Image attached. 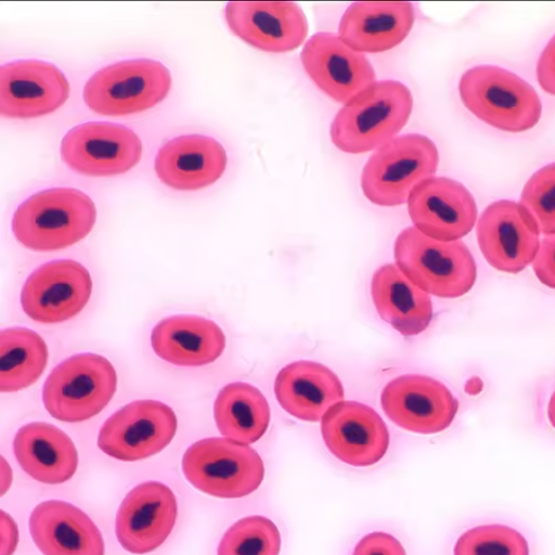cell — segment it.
Wrapping results in <instances>:
<instances>
[{"label": "cell", "instance_id": "cell-1", "mask_svg": "<svg viewBox=\"0 0 555 555\" xmlns=\"http://www.w3.org/2000/svg\"><path fill=\"white\" fill-rule=\"evenodd\" d=\"M413 96L401 81L375 82L346 103L336 115L330 137L341 152L362 154L379 150L408 125Z\"/></svg>", "mask_w": 555, "mask_h": 555}, {"label": "cell", "instance_id": "cell-2", "mask_svg": "<svg viewBox=\"0 0 555 555\" xmlns=\"http://www.w3.org/2000/svg\"><path fill=\"white\" fill-rule=\"evenodd\" d=\"M96 222L89 195L74 188H52L26 199L12 220L17 241L35 251H55L76 245Z\"/></svg>", "mask_w": 555, "mask_h": 555}, {"label": "cell", "instance_id": "cell-3", "mask_svg": "<svg viewBox=\"0 0 555 555\" xmlns=\"http://www.w3.org/2000/svg\"><path fill=\"white\" fill-rule=\"evenodd\" d=\"M393 253L398 269L427 294L456 299L476 284V260L462 241H438L409 228L397 236Z\"/></svg>", "mask_w": 555, "mask_h": 555}, {"label": "cell", "instance_id": "cell-4", "mask_svg": "<svg viewBox=\"0 0 555 555\" xmlns=\"http://www.w3.org/2000/svg\"><path fill=\"white\" fill-rule=\"evenodd\" d=\"M464 106L495 129L518 133L538 125L542 102L533 87L508 69L480 65L467 69L460 81Z\"/></svg>", "mask_w": 555, "mask_h": 555}, {"label": "cell", "instance_id": "cell-5", "mask_svg": "<svg viewBox=\"0 0 555 555\" xmlns=\"http://www.w3.org/2000/svg\"><path fill=\"white\" fill-rule=\"evenodd\" d=\"M440 162L436 144L426 135L404 134L377 150L362 170L363 195L378 206H399L412 190L433 178Z\"/></svg>", "mask_w": 555, "mask_h": 555}, {"label": "cell", "instance_id": "cell-6", "mask_svg": "<svg viewBox=\"0 0 555 555\" xmlns=\"http://www.w3.org/2000/svg\"><path fill=\"white\" fill-rule=\"evenodd\" d=\"M182 468L195 489L220 499L250 495L266 476L263 460L255 449L221 438L204 439L190 446Z\"/></svg>", "mask_w": 555, "mask_h": 555}, {"label": "cell", "instance_id": "cell-7", "mask_svg": "<svg viewBox=\"0 0 555 555\" xmlns=\"http://www.w3.org/2000/svg\"><path fill=\"white\" fill-rule=\"evenodd\" d=\"M116 389L117 374L108 359L77 354L51 372L43 388V403L52 418L81 423L106 408Z\"/></svg>", "mask_w": 555, "mask_h": 555}, {"label": "cell", "instance_id": "cell-8", "mask_svg": "<svg viewBox=\"0 0 555 555\" xmlns=\"http://www.w3.org/2000/svg\"><path fill=\"white\" fill-rule=\"evenodd\" d=\"M171 82L169 69L158 61H121L101 68L87 81L83 100L99 115H133L158 106Z\"/></svg>", "mask_w": 555, "mask_h": 555}, {"label": "cell", "instance_id": "cell-9", "mask_svg": "<svg viewBox=\"0 0 555 555\" xmlns=\"http://www.w3.org/2000/svg\"><path fill=\"white\" fill-rule=\"evenodd\" d=\"M177 431L178 416L171 408L156 401H137L104 423L98 444L113 459L135 462L162 453Z\"/></svg>", "mask_w": 555, "mask_h": 555}, {"label": "cell", "instance_id": "cell-10", "mask_svg": "<svg viewBox=\"0 0 555 555\" xmlns=\"http://www.w3.org/2000/svg\"><path fill=\"white\" fill-rule=\"evenodd\" d=\"M63 162L87 177H115L133 169L142 159L141 138L131 129L90 121L69 130L61 145Z\"/></svg>", "mask_w": 555, "mask_h": 555}, {"label": "cell", "instance_id": "cell-11", "mask_svg": "<svg viewBox=\"0 0 555 555\" xmlns=\"http://www.w3.org/2000/svg\"><path fill=\"white\" fill-rule=\"evenodd\" d=\"M540 229L526 208L513 201L486 207L477 224L479 248L498 271L517 274L528 268L541 247Z\"/></svg>", "mask_w": 555, "mask_h": 555}, {"label": "cell", "instance_id": "cell-12", "mask_svg": "<svg viewBox=\"0 0 555 555\" xmlns=\"http://www.w3.org/2000/svg\"><path fill=\"white\" fill-rule=\"evenodd\" d=\"M92 291L89 270L72 259L54 260L30 274L22 291V306L33 321L61 323L83 310Z\"/></svg>", "mask_w": 555, "mask_h": 555}, {"label": "cell", "instance_id": "cell-13", "mask_svg": "<svg viewBox=\"0 0 555 555\" xmlns=\"http://www.w3.org/2000/svg\"><path fill=\"white\" fill-rule=\"evenodd\" d=\"M380 403L393 424L418 434L446 430L460 409L457 398L442 382L425 375H403L390 380L382 392Z\"/></svg>", "mask_w": 555, "mask_h": 555}, {"label": "cell", "instance_id": "cell-14", "mask_svg": "<svg viewBox=\"0 0 555 555\" xmlns=\"http://www.w3.org/2000/svg\"><path fill=\"white\" fill-rule=\"evenodd\" d=\"M177 518L178 500L168 486L159 481L143 482L119 506L117 541L132 554L151 553L167 541Z\"/></svg>", "mask_w": 555, "mask_h": 555}, {"label": "cell", "instance_id": "cell-15", "mask_svg": "<svg viewBox=\"0 0 555 555\" xmlns=\"http://www.w3.org/2000/svg\"><path fill=\"white\" fill-rule=\"evenodd\" d=\"M408 203L414 228L438 241H460L473 231L478 218L470 191L448 178L423 181L412 190Z\"/></svg>", "mask_w": 555, "mask_h": 555}, {"label": "cell", "instance_id": "cell-16", "mask_svg": "<svg viewBox=\"0 0 555 555\" xmlns=\"http://www.w3.org/2000/svg\"><path fill=\"white\" fill-rule=\"evenodd\" d=\"M301 62L308 77L335 101L346 104L376 82L370 60L334 33H318L305 44Z\"/></svg>", "mask_w": 555, "mask_h": 555}, {"label": "cell", "instance_id": "cell-17", "mask_svg": "<svg viewBox=\"0 0 555 555\" xmlns=\"http://www.w3.org/2000/svg\"><path fill=\"white\" fill-rule=\"evenodd\" d=\"M326 448L343 463L364 467L378 463L390 444L389 430L380 415L358 402H340L322 420Z\"/></svg>", "mask_w": 555, "mask_h": 555}, {"label": "cell", "instance_id": "cell-18", "mask_svg": "<svg viewBox=\"0 0 555 555\" xmlns=\"http://www.w3.org/2000/svg\"><path fill=\"white\" fill-rule=\"evenodd\" d=\"M225 23L238 39L273 54L297 50L308 37V22L294 2H232Z\"/></svg>", "mask_w": 555, "mask_h": 555}, {"label": "cell", "instance_id": "cell-19", "mask_svg": "<svg viewBox=\"0 0 555 555\" xmlns=\"http://www.w3.org/2000/svg\"><path fill=\"white\" fill-rule=\"evenodd\" d=\"M69 83L61 69L42 61H15L0 68V113L35 118L64 106Z\"/></svg>", "mask_w": 555, "mask_h": 555}, {"label": "cell", "instance_id": "cell-20", "mask_svg": "<svg viewBox=\"0 0 555 555\" xmlns=\"http://www.w3.org/2000/svg\"><path fill=\"white\" fill-rule=\"evenodd\" d=\"M35 545L44 555H104L101 531L81 509L60 500L35 507L29 517Z\"/></svg>", "mask_w": 555, "mask_h": 555}, {"label": "cell", "instance_id": "cell-21", "mask_svg": "<svg viewBox=\"0 0 555 555\" xmlns=\"http://www.w3.org/2000/svg\"><path fill=\"white\" fill-rule=\"evenodd\" d=\"M228 163V153L215 138L188 134L171 139L160 149L155 171L167 186L194 191L219 181Z\"/></svg>", "mask_w": 555, "mask_h": 555}, {"label": "cell", "instance_id": "cell-22", "mask_svg": "<svg viewBox=\"0 0 555 555\" xmlns=\"http://www.w3.org/2000/svg\"><path fill=\"white\" fill-rule=\"evenodd\" d=\"M414 22L415 11L411 3L357 2L343 14L338 37L360 54H378L401 44Z\"/></svg>", "mask_w": 555, "mask_h": 555}, {"label": "cell", "instance_id": "cell-23", "mask_svg": "<svg viewBox=\"0 0 555 555\" xmlns=\"http://www.w3.org/2000/svg\"><path fill=\"white\" fill-rule=\"evenodd\" d=\"M274 393L288 414L309 423L322 421L345 396L341 380L332 370L307 360L292 362L278 373Z\"/></svg>", "mask_w": 555, "mask_h": 555}, {"label": "cell", "instance_id": "cell-24", "mask_svg": "<svg viewBox=\"0 0 555 555\" xmlns=\"http://www.w3.org/2000/svg\"><path fill=\"white\" fill-rule=\"evenodd\" d=\"M14 455L23 470L33 479L60 485L77 473V448L63 430L46 423H31L17 430Z\"/></svg>", "mask_w": 555, "mask_h": 555}, {"label": "cell", "instance_id": "cell-25", "mask_svg": "<svg viewBox=\"0 0 555 555\" xmlns=\"http://www.w3.org/2000/svg\"><path fill=\"white\" fill-rule=\"evenodd\" d=\"M151 344L155 354L169 363L199 367L220 358L224 351L225 336L214 321L179 315L156 324Z\"/></svg>", "mask_w": 555, "mask_h": 555}, {"label": "cell", "instance_id": "cell-26", "mask_svg": "<svg viewBox=\"0 0 555 555\" xmlns=\"http://www.w3.org/2000/svg\"><path fill=\"white\" fill-rule=\"evenodd\" d=\"M372 297L379 318L405 337L423 334L433 320L429 295L397 266L387 264L374 273Z\"/></svg>", "mask_w": 555, "mask_h": 555}, {"label": "cell", "instance_id": "cell-27", "mask_svg": "<svg viewBox=\"0 0 555 555\" xmlns=\"http://www.w3.org/2000/svg\"><path fill=\"white\" fill-rule=\"evenodd\" d=\"M215 420L224 438L251 444L264 437L271 412L262 391L236 382L219 392L215 403Z\"/></svg>", "mask_w": 555, "mask_h": 555}, {"label": "cell", "instance_id": "cell-28", "mask_svg": "<svg viewBox=\"0 0 555 555\" xmlns=\"http://www.w3.org/2000/svg\"><path fill=\"white\" fill-rule=\"evenodd\" d=\"M47 363L48 346L37 333L12 327L0 334V391L30 387L43 374Z\"/></svg>", "mask_w": 555, "mask_h": 555}, {"label": "cell", "instance_id": "cell-29", "mask_svg": "<svg viewBox=\"0 0 555 555\" xmlns=\"http://www.w3.org/2000/svg\"><path fill=\"white\" fill-rule=\"evenodd\" d=\"M282 534L264 516L241 518L222 537L218 555H280Z\"/></svg>", "mask_w": 555, "mask_h": 555}, {"label": "cell", "instance_id": "cell-30", "mask_svg": "<svg viewBox=\"0 0 555 555\" xmlns=\"http://www.w3.org/2000/svg\"><path fill=\"white\" fill-rule=\"evenodd\" d=\"M529 543L522 533L501 525L480 526L464 532L456 542L454 555H529Z\"/></svg>", "mask_w": 555, "mask_h": 555}, {"label": "cell", "instance_id": "cell-31", "mask_svg": "<svg viewBox=\"0 0 555 555\" xmlns=\"http://www.w3.org/2000/svg\"><path fill=\"white\" fill-rule=\"evenodd\" d=\"M522 205L544 235L555 234V164L547 165L533 173L527 182Z\"/></svg>", "mask_w": 555, "mask_h": 555}, {"label": "cell", "instance_id": "cell-32", "mask_svg": "<svg viewBox=\"0 0 555 555\" xmlns=\"http://www.w3.org/2000/svg\"><path fill=\"white\" fill-rule=\"evenodd\" d=\"M352 555H406V551L396 537L373 532L362 538Z\"/></svg>", "mask_w": 555, "mask_h": 555}, {"label": "cell", "instance_id": "cell-33", "mask_svg": "<svg viewBox=\"0 0 555 555\" xmlns=\"http://www.w3.org/2000/svg\"><path fill=\"white\" fill-rule=\"evenodd\" d=\"M533 271L543 285L555 289V234L541 242L533 260Z\"/></svg>", "mask_w": 555, "mask_h": 555}, {"label": "cell", "instance_id": "cell-34", "mask_svg": "<svg viewBox=\"0 0 555 555\" xmlns=\"http://www.w3.org/2000/svg\"><path fill=\"white\" fill-rule=\"evenodd\" d=\"M537 78L542 89L555 96V35L538 61Z\"/></svg>", "mask_w": 555, "mask_h": 555}, {"label": "cell", "instance_id": "cell-35", "mask_svg": "<svg viewBox=\"0 0 555 555\" xmlns=\"http://www.w3.org/2000/svg\"><path fill=\"white\" fill-rule=\"evenodd\" d=\"M20 541V532L13 518L2 511V555H12Z\"/></svg>", "mask_w": 555, "mask_h": 555}, {"label": "cell", "instance_id": "cell-36", "mask_svg": "<svg viewBox=\"0 0 555 555\" xmlns=\"http://www.w3.org/2000/svg\"><path fill=\"white\" fill-rule=\"evenodd\" d=\"M12 482V472L11 467L7 464L3 459V467H2V494L4 495L10 489Z\"/></svg>", "mask_w": 555, "mask_h": 555}, {"label": "cell", "instance_id": "cell-37", "mask_svg": "<svg viewBox=\"0 0 555 555\" xmlns=\"http://www.w3.org/2000/svg\"><path fill=\"white\" fill-rule=\"evenodd\" d=\"M548 421L552 427L555 429V391L553 392L547 410Z\"/></svg>", "mask_w": 555, "mask_h": 555}]
</instances>
